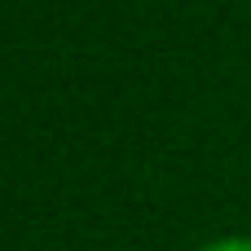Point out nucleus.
I'll list each match as a JSON object with an SVG mask.
<instances>
[{"label":"nucleus","instance_id":"f257e3e1","mask_svg":"<svg viewBox=\"0 0 251 251\" xmlns=\"http://www.w3.org/2000/svg\"><path fill=\"white\" fill-rule=\"evenodd\" d=\"M194 251H251V234H221V238H212Z\"/></svg>","mask_w":251,"mask_h":251}]
</instances>
